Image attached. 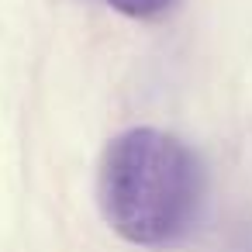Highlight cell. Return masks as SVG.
Instances as JSON below:
<instances>
[{
  "label": "cell",
  "mask_w": 252,
  "mask_h": 252,
  "mask_svg": "<svg viewBox=\"0 0 252 252\" xmlns=\"http://www.w3.org/2000/svg\"><path fill=\"white\" fill-rule=\"evenodd\" d=\"M204 204L200 159L156 128L118 135L100 162V207L131 245L162 249L190 235Z\"/></svg>",
  "instance_id": "6da1fadb"
},
{
  "label": "cell",
  "mask_w": 252,
  "mask_h": 252,
  "mask_svg": "<svg viewBox=\"0 0 252 252\" xmlns=\"http://www.w3.org/2000/svg\"><path fill=\"white\" fill-rule=\"evenodd\" d=\"M104 4H111L114 11H121L128 18H152V14L166 11L173 0H104Z\"/></svg>",
  "instance_id": "7a4b0ae2"
}]
</instances>
